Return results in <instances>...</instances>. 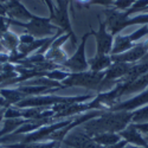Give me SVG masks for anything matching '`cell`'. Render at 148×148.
I'll list each match as a JSON object with an SVG mask.
<instances>
[{
	"mask_svg": "<svg viewBox=\"0 0 148 148\" xmlns=\"http://www.w3.org/2000/svg\"><path fill=\"white\" fill-rule=\"evenodd\" d=\"M132 119L133 112H110L108 110V112H103L101 116L83 123L78 128L88 136L94 138L102 133L122 132L129 126Z\"/></svg>",
	"mask_w": 148,
	"mask_h": 148,
	"instance_id": "1",
	"label": "cell"
},
{
	"mask_svg": "<svg viewBox=\"0 0 148 148\" xmlns=\"http://www.w3.org/2000/svg\"><path fill=\"white\" fill-rule=\"evenodd\" d=\"M10 24L25 29V32L32 34L36 39L50 38V37H53L56 32L60 30L56 25H53L49 17L46 18V17H39V16H34L27 23H21L18 20L10 19Z\"/></svg>",
	"mask_w": 148,
	"mask_h": 148,
	"instance_id": "2",
	"label": "cell"
},
{
	"mask_svg": "<svg viewBox=\"0 0 148 148\" xmlns=\"http://www.w3.org/2000/svg\"><path fill=\"white\" fill-rule=\"evenodd\" d=\"M103 79H104V71L95 72V71L88 70L83 72H70V75L60 84L63 89L70 88V87H82L92 92L95 91L97 94L100 91V87Z\"/></svg>",
	"mask_w": 148,
	"mask_h": 148,
	"instance_id": "3",
	"label": "cell"
},
{
	"mask_svg": "<svg viewBox=\"0 0 148 148\" xmlns=\"http://www.w3.org/2000/svg\"><path fill=\"white\" fill-rule=\"evenodd\" d=\"M72 5L71 0H62V3L59 5H57L55 7V12L53 14L49 16L51 23L53 25H56L58 29L63 30L65 33L70 34V39H71V44L73 46L77 45V38L75 33L72 31V26H71V21H70V14H69V8Z\"/></svg>",
	"mask_w": 148,
	"mask_h": 148,
	"instance_id": "4",
	"label": "cell"
},
{
	"mask_svg": "<svg viewBox=\"0 0 148 148\" xmlns=\"http://www.w3.org/2000/svg\"><path fill=\"white\" fill-rule=\"evenodd\" d=\"M91 33H85L82 37V40L78 44L76 52L72 56H70L63 64L60 66L68 70L69 72H83V71H88L89 70V63L88 59L85 57V45H87L88 38Z\"/></svg>",
	"mask_w": 148,
	"mask_h": 148,
	"instance_id": "5",
	"label": "cell"
},
{
	"mask_svg": "<svg viewBox=\"0 0 148 148\" xmlns=\"http://www.w3.org/2000/svg\"><path fill=\"white\" fill-rule=\"evenodd\" d=\"M98 23H100V29L97 31L91 30L90 33L95 37L96 40V53L97 55H110L113 49V43H114V36L110 34V32L107 29L106 23L102 21L98 18Z\"/></svg>",
	"mask_w": 148,
	"mask_h": 148,
	"instance_id": "6",
	"label": "cell"
},
{
	"mask_svg": "<svg viewBox=\"0 0 148 148\" xmlns=\"http://www.w3.org/2000/svg\"><path fill=\"white\" fill-rule=\"evenodd\" d=\"M62 143L72 148H106L101 145H98L92 138L84 134L78 127L72 129L65 136Z\"/></svg>",
	"mask_w": 148,
	"mask_h": 148,
	"instance_id": "7",
	"label": "cell"
},
{
	"mask_svg": "<svg viewBox=\"0 0 148 148\" xmlns=\"http://www.w3.org/2000/svg\"><path fill=\"white\" fill-rule=\"evenodd\" d=\"M68 39H70V34H68V33H63L59 37H57L52 42V44L50 45V47L47 49V51L45 52V55H44L45 58L50 62H53V63H56L58 65L63 64L69 58L68 53L63 50V45Z\"/></svg>",
	"mask_w": 148,
	"mask_h": 148,
	"instance_id": "8",
	"label": "cell"
},
{
	"mask_svg": "<svg viewBox=\"0 0 148 148\" xmlns=\"http://www.w3.org/2000/svg\"><path fill=\"white\" fill-rule=\"evenodd\" d=\"M6 12H7V14H6L7 18L18 20L21 23H27L34 17V14H32L19 0H7Z\"/></svg>",
	"mask_w": 148,
	"mask_h": 148,
	"instance_id": "9",
	"label": "cell"
},
{
	"mask_svg": "<svg viewBox=\"0 0 148 148\" xmlns=\"http://www.w3.org/2000/svg\"><path fill=\"white\" fill-rule=\"evenodd\" d=\"M147 55V50L143 46V43H136L132 49H129L128 51L114 55L112 56L113 62H123V63H129V64H136Z\"/></svg>",
	"mask_w": 148,
	"mask_h": 148,
	"instance_id": "10",
	"label": "cell"
},
{
	"mask_svg": "<svg viewBox=\"0 0 148 148\" xmlns=\"http://www.w3.org/2000/svg\"><path fill=\"white\" fill-rule=\"evenodd\" d=\"M146 104H148V90H143L141 94L129 98L127 101H120L110 109V112H133Z\"/></svg>",
	"mask_w": 148,
	"mask_h": 148,
	"instance_id": "11",
	"label": "cell"
},
{
	"mask_svg": "<svg viewBox=\"0 0 148 148\" xmlns=\"http://www.w3.org/2000/svg\"><path fill=\"white\" fill-rule=\"evenodd\" d=\"M132 65L133 64L123 63V62H113V64L104 71V79L103 81L119 82L128 73Z\"/></svg>",
	"mask_w": 148,
	"mask_h": 148,
	"instance_id": "12",
	"label": "cell"
},
{
	"mask_svg": "<svg viewBox=\"0 0 148 148\" xmlns=\"http://www.w3.org/2000/svg\"><path fill=\"white\" fill-rule=\"evenodd\" d=\"M119 135L121 138L125 139V141L130 142L135 146H140V147H148L147 146V141L141 136V134L139 133V130L134 127V125H129L126 129H123L122 132L119 133Z\"/></svg>",
	"mask_w": 148,
	"mask_h": 148,
	"instance_id": "13",
	"label": "cell"
},
{
	"mask_svg": "<svg viewBox=\"0 0 148 148\" xmlns=\"http://www.w3.org/2000/svg\"><path fill=\"white\" fill-rule=\"evenodd\" d=\"M89 70L95 72H103L113 64V59L110 55H95L88 60Z\"/></svg>",
	"mask_w": 148,
	"mask_h": 148,
	"instance_id": "14",
	"label": "cell"
},
{
	"mask_svg": "<svg viewBox=\"0 0 148 148\" xmlns=\"http://www.w3.org/2000/svg\"><path fill=\"white\" fill-rule=\"evenodd\" d=\"M134 45L135 44L132 42L129 34H116L114 37V43H113V49H112V52H110V56L126 52Z\"/></svg>",
	"mask_w": 148,
	"mask_h": 148,
	"instance_id": "15",
	"label": "cell"
},
{
	"mask_svg": "<svg viewBox=\"0 0 148 148\" xmlns=\"http://www.w3.org/2000/svg\"><path fill=\"white\" fill-rule=\"evenodd\" d=\"M0 40H1V44L4 46V49L6 51H8L10 53H14L18 51V46L20 44L19 42V36L16 34L14 32L12 31H6L3 37L0 38Z\"/></svg>",
	"mask_w": 148,
	"mask_h": 148,
	"instance_id": "16",
	"label": "cell"
},
{
	"mask_svg": "<svg viewBox=\"0 0 148 148\" xmlns=\"http://www.w3.org/2000/svg\"><path fill=\"white\" fill-rule=\"evenodd\" d=\"M0 96H3L5 98L8 106H16L18 102L26 98V96L21 91H19L18 88H10V87L0 89Z\"/></svg>",
	"mask_w": 148,
	"mask_h": 148,
	"instance_id": "17",
	"label": "cell"
},
{
	"mask_svg": "<svg viewBox=\"0 0 148 148\" xmlns=\"http://www.w3.org/2000/svg\"><path fill=\"white\" fill-rule=\"evenodd\" d=\"M26 122H27V120H25V119H5L3 128L0 130V138L14 133L19 127H21L24 123H26Z\"/></svg>",
	"mask_w": 148,
	"mask_h": 148,
	"instance_id": "18",
	"label": "cell"
},
{
	"mask_svg": "<svg viewBox=\"0 0 148 148\" xmlns=\"http://www.w3.org/2000/svg\"><path fill=\"white\" fill-rule=\"evenodd\" d=\"M92 139L98 145H101L103 147L113 146L121 141V136L119 135V133H102V134H98L96 136H94Z\"/></svg>",
	"mask_w": 148,
	"mask_h": 148,
	"instance_id": "19",
	"label": "cell"
},
{
	"mask_svg": "<svg viewBox=\"0 0 148 148\" xmlns=\"http://www.w3.org/2000/svg\"><path fill=\"white\" fill-rule=\"evenodd\" d=\"M70 75V72L63 68H57V69H53L51 71H47V73L45 75V77L50 78L52 81H56V82H59L62 83L68 76Z\"/></svg>",
	"mask_w": 148,
	"mask_h": 148,
	"instance_id": "20",
	"label": "cell"
},
{
	"mask_svg": "<svg viewBox=\"0 0 148 148\" xmlns=\"http://www.w3.org/2000/svg\"><path fill=\"white\" fill-rule=\"evenodd\" d=\"M148 122V104L133 112L132 123H146Z\"/></svg>",
	"mask_w": 148,
	"mask_h": 148,
	"instance_id": "21",
	"label": "cell"
},
{
	"mask_svg": "<svg viewBox=\"0 0 148 148\" xmlns=\"http://www.w3.org/2000/svg\"><path fill=\"white\" fill-rule=\"evenodd\" d=\"M5 119H23L21 109L16 106H10L4 108V120Z\"/></svg>",
	"mask_w": 148,
	"mask_h": 148,
	"instance_id": "22",
	"label": "cell"
},
{
	"mask_svg": "<svg viewBox=\"0 0 148 148\" xmlns=\"http://www.w3.org/2000/svg\"><path fill=\"white\" fill-rule=\"evenodd\" d=\"M136 3V0H115L114 8L121 12H127L132 8V6Z\"/></svg>",
	"mask_w": 148,
	"mask_h": 148,
	"instance_id": "23",
	"label": "cell"
},
{
	"mask_svg": "<svg viewBox=\"0 0 148 148\" xmlns=\"http://www.w3.org/2000/svg\"><path fill=\"white\" fill-rule=\"evenodd\" d=\"M11 26V24H10V19L7 17H3V16H0V38L3 37V34L8 31Z\"/></svg>",
	"mask_w": 148,
	"mask_h": 148,
	"instance_id": "24",
	"label": "cell"
},
{
	"mask_svg": "<svg viewBox=\"0 0 148 148\" xmlns=\"http://www.w3.org/2000/svg\"><path fill=\"white\" fill-rule=\"evenodd\" d=\"M115 0H91L89 6L91 5H100V6H104L106 8H110V6H114Z\"/></svg>",
	"mask_w": 148,
	"mask_h": 148,
	"instance_id": "25",
	"label": "cell"
},
{
	"mask_svg": "<svg viewBox=\"0 0 148 148\" xmlns=\"http://www.w3.org/2000/svg\"><path fill=\"white\" fill-rule=\"evenodd\" d=\"M34 40H36V38L32 34H30V33L24 32V33L19 34V42H20V44H31Z\"/></svg>",
	"mask_w": 148,
	"mask_h": 148,
	"instance_id": "26",
	"label": "cell"
},
{
	"mask_svg": "<svg viewBox=\"0 0 148 148\" xmlns=\"http://www.w3.org/2000/svg\"><path fill=\"white\" fill-rule=\"evenodd\" d=\"M10 57H11V53L8 51L0 52V64L4 65L6 63H10Z\"/></svg>",
	"mask_w": 148,
	"mask_h": 148,
	"instance_id": "27",
	"label": "cell"
},
{
	"mask_svg": "<svg viewBox=\"0 0 148 148\" xmlns=\"http://www.w3.org/2000/svg\"><path fill=\"white\" fill-rule=\"evenodd\" d=\"M133 125L139 132L148 134V122H146V123H133Z\"/></svg>",
	"mask_w": 148,
	"mask_h": 148,
	"instance_id": "28",
	"label": "cell"
},
{
	"mask_svg": "<svg viewBox=\"0 0 148 148\" xmlns=\"http://www.w3.org/2000/svg\"><path fill=\"white\" fill-rule=\"evenodd\" d=\"M7 12H6V4H1L0 3V16L6 17Z\"/></svg>",
	"mask_w": 148,
	"mask_h": 148,
	"instance_id": "29",
	"label": "cell"
},
{
	"mask_svg": "<svg viewBox=\"0 0 148 148\" xmlns=\"http://www.w3.org/2000/svg\"><path fill=\"white\" fill-rule=\"evenodd\" d=\"M77 1L79 4H82V5H84L85 7H89V4H90L91 0H77Z\"/></svg>",
	"mask_w": 148,
	"mask_h": 148,
	"instance_id": "30",
	"label": "cell"
},
{
	"mask_svg": "<svg viewBox=\"0 0 148 148\" xmlns=\"http://www.w3.org/2000/svg\"><path fill=\"white\" fill-rule=\"evenodd\" d=\"M142 43H143V46H145V49L147 50V53H148V38H146Z\"/></svg>",
	"mask_w": 148,
	"mask_h": 148,
	"instance_id": "31",
	"label": "cell"
},
{
	"mask_svg": "<svg viewBox=\"0 0 148 148\" xmlns=\"http://www.w3.org/2000/svg\"><path fill=\"white\" fill-rule=\"evenodd\" d=\"M3 120H4V108L0 110V123H1Z\"/></svg>",
	"mask_w": 148,
	"mask_h": 148,
	"instance_id": "32",
	"label": "cell"
},
{
	"mask_svg": "<svg viewBox=\"0 0 148 148\" xmlns=\"http://www.w3.org/2000/svg\"><path fill=\"white\" fill-rule=\"evenodd\" d=\"M3 51H6V50H5V49H4L3 44H1V40H0V52H3Z\"/></svg>",
	"mask_w": 148,
	"mask_h": 148,
	"instance_id": "33",
	"label": "cell"
},
{
	"mask_svg": "<svg viewBox=\"0 0 148 148\" xmlns=\"http://www.w3.org/2000/svg\"><path fill=\"white\" fill-rule=\"evenodd\" d=\"M53 148H63V147H62V146H60V143L58 142V143H57V145H56V146H55Z\"/></svg>",
	"mask_w": 148,
	"mask_h": 148,
	"instance_id": "34",
	"label": "cell"
},
{
	"mask_svg": "<svg viewBox=\"0 0 148 148\" xmlns=\"http://www.w3.org/2000/svg\"><path fill=\"white\" fill-rule=\"evenodd\" d=\"M0 3H1V4H6L7 0H0Z\"/></svg>",
	"mask_w": 148,
	"mask_h": 148,
	"instance_id": "35",
	"label": "cell"
},
{
	"mask_svg": "<svg viewBox=\"0 0 148 148\" xmlns=\"http://www.w3.org/2000/svg\"><path fill=\"white\" fill-rule=\"evenodd\" d=\"M56 3H57V5H59L62 3V0H56Z\"/></svg>",
	"mask_w": 148,
	"mask_h": 148,
	"instance_id": "36",
	"label": "cell"
},
{
	"mask_svg": "<svg viewBox=\"0 0 148 148\" xmlns=\"http://www.w3.org/2000/svg\"><path fill=\"white\" fill-rule=\"evenodd\" d=\"M1 72H3V65L0 64V73H1Z\"/></svg>",
	"mask_w": 148,
	"mask_h": 148,
	"instance_id": "37",
	"label": "cell"
},
{
	"mask_svg": "<svg viewBox=\"0 0 148 148\" xmlns=\"http://www.w3.org/2000/svg\"><path fill=\"white\" fill-rule=\"evenodd\" d=\"M63 148H72V147H69V146H64L63 145Z\"/></svg>",
	"mask_w": 148,
	"mask_h": 148,
	"instance_id": "38",
	"label": "cell"
},
{
	"mask_svg": "<svg viewBox=\"0 0 148 148\" xmlns=\"http://www.w3.org/2000/svg\"><path fill=\"white\" fill-rule=\"evenodd\" d=\"M0 148H7L6 146H0Z\"/></svg>",
	"mask_w": 148,
	"mask_h": 148,
	"instance_id": "39",
	"label": "cell"
},
{
	"mask_svg": "<svg viewBox=\"0 0 148 148\" xmlns=\"http://www.w3.org/2000/svg\"><path fill=\"white\" fill-rule=\"evenodd\" d=\"M146 139H147V140H148V136H147V138H146Z\"/></svg>",
	"mask_w": 148,
	"mask_h": 148,
	"instance_id": "40",
	"label": "cell"
},
{
	"mask_svg": "<svg viewBox=\"0 0 148 148\" xmlns=\"http://www.w3.org/2000/svg\"><path fill=\"white\" fill-rule=\"evenodd\" d=\"M0 89H1V88H0Z\"/></svg>",
	"mask_w": 148,
	"mask_h": 148,
	"instance_id": "41",
	"label": "cell"
}]
</instances>
